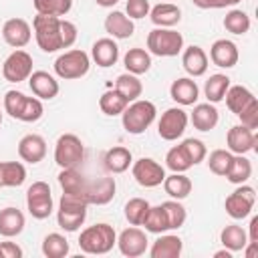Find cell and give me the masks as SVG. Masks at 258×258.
Masks as SVG:
<instances>
[{
	"label": "cell",
	"mask_w": 258,
	"mask_h": 258,
	"mask_svg": "<svg viewBox=\"0 0 258 258\" xmlns=\"http://www.w3.org/2000/svg\"><path fill=\"white\" fill-rule=\"evenodd\" d=\"M115 189H117V183H115V177H97L93 181L87 179V187H85V202L91 206H105L113 200L115 196Z\"/></svg>",
	"instance_id": "13"
},
{
	"label": "cell",
	"mask_w": 258,
	"mask_h": 258,
	"mask_svg": "<svg viewBox=\"0 0 258 258\" xmlns=\"http://www.w3.org/2000/svg\"><path fill=\"white\" fill-rule=\"evenodd\" d=\"M26 208L32 218L44 220L52 214V196L46 181H34L26 191Z\"/></svg>",
	"instance_id": "8"
},
{
	"label": "cell",
	"mask_w": 258,
	"mask_h": 258,
	"mask_svg": "<svg viewBox=\"0 0 258 258\" xmlns=\"http://www.w3.org/2000/svg\"><path fill=\"white\" fill-rule=\"evenodd\" d=\"M129 105V101L117 91V89H111V91H105L99 99V107L105 115L109 117H115V115H121L125 111V107Z\"/></svg>",
	"instance_id": "36"
},
{
	"label": "cell",
	"mask_w": 258,
	"mask_h": 258,
	"mask_svg": "<svg viewBox=\"0 0 258 258\" xmlns=\"http://www.w3.org/2000/svg\"><path fill=\"white\" fill-rule=\"evenodd\" d=\"M149 212V202L143 198H131L125 204V218L131 226H141Z\"/></svg>",
	"instance_id": "43"
},
{
	"label": "cell",
	"mask_w": 258,
	"mask_h": 258,
	"mask_svg": "<svg viewBox=\"0 0 258 258\" xmlns=\"http://www.w3.org/2000/svg\"><path fill=\"white\" fill-rule=\"evenodd\" d=\"M220 121V113L214 103H200L191 111V125L198 131H212Z\"/></svg>",
	"instance_id": "25"
},
{
	"label": "cell",
	"mask_w": 258,
	"mask_h": 258,
	"mask_svg": "<svg viewBox=\"0 0 258 258\" xmlns=\"http://www.w3.org/2000/svg\"><path fill=\"white\" fill-rule=\"evenodd\" d=\"M179 147L183 149V153L187 155V159L191 161V165H198V163H202L204 159H206V145H204V141H200V139H194V137H187V139H183L181 143H179Z\"/></svg>",
	"instance_id": "47"
},
{
	"label": "cell",
	"mask_w": 258,
	"mask_h": 258,
	"mask_svg": "<svg viewBox=\"0 0 258 258\" xmlns=\"http://www.w3.org/2000/svg\"><path fill=\"white\" fill-rule=\"evenodd\" d=\"M24 99L26 95L20 93V91H6L4 95V111L12 117V119H18L20 117V111H22V105H24Z\"/></svg>",
	"instance_id": "49"
},
{
	"label": "cell",
	"mask_w": 258,
	"mask_h": 258,
	"mask_svg": "<svg viewBox=\"0 0 258 258\" xmlns=\"http://www.w3.org/2000/svg\"><path fill=\"white\" fill-rule=\"evenodd\" d=\"M224 28L232 34H246L250 30V16L244 10H230L224 16Z\"/></svg>",
	"instance_id": "42"
},
{
	"label": "cell",
	"mask_w": 258,
	"mask_h": 258,
	"mask_svg": "<svg viewBox=\"0 0 258 258\" xmlns=\"http://www.w3.org/2000/svg\"><path fill=\"white\" fill-rule=\"evenodd\" d=\"M103 161H105V167H107L109 173H123L133 163V155H131V151L127 147L117 145V147H111L105 153Z\"/></svg>",
	"instance_id": "29"
},
{
	"label": "cell",
	"mask_w": 258,
	"mask_h": 258,
	"mask_svg": "<svg viewBox=\"0 0 258 258\" xmlns=\"http://www.w3.org/2000/svg\"><path fill=\"white\" fill-rule=\"evenodd\" d=\"M149 18L157 28H171L181 20V10L171 2H161L149 10Z\"/></svg>",
	"instance_id": "22"
},
{
	"label": "cell",
	"mask_w": 258,
	"mask_h": 258,
	"mask_svg": "<svg viewBox=\"0 0 258 258\" xmlns=\"http://www.w3.org/2000/svg\"><path fill=\"white\" fill-rule=\"evenodd\" d=\"M185 127H187V113L179 107H171L161 115L157 123V133L165 141H175L177 137L183 135Z\"/></svg>",
	"instance_id": "12"
},
{
	"label": "cell",
	"mask_w": 258,
	"mask_h": 258,
	"mask_svg": "<svg viewBox=\"0 0 258 258\" xmlns=\"http://www.w3.org/2000/svg\"><path fill=\"white\" fill-rule=\"evenodd\" d=\"M155 115H157V109L151 101H143V99L131 101V105H127L125 111L121 113L123 129L131 135H139L155 121Z\"/></svg>",
	"instance_id": "2"
},
{
	"label": "cell",
	"mask_w": 258,
	"mask_h": 258,
	"mask_svg": "<svg viewBox=\"0 0 258 258\" xmlns=\"http://www.w3.org/2000/svg\"><path fill=\"white\" fill-rule=\"evenodd\" d=\"M18 155L26 163H38L46 155V141L36 133H28L18 141Z\"/></svg>",
	"instance_id": "18"
},
{
	"label": "cell",
	"mask_w": 258,
	"mask_h": 258,
	"mask_svg": "<svg viewBox=\"0 0 258 258\" xmlns=\"http://www.w3.org/2000/svg\"><path fill=\"white\" fill-rule=\"evenodd\" d=\"M26 179V169L20 161H0V183L2 187H18Z\"/></svg>",
	"instance_id": "32"
},
{
	"label": "cell",
	"mask_w": 258,
	"mask_h": 258,
	"mask_svg": "<svg viewBox=\"0 0 258 258\" xmlns=\"http://www.w3.org/2000/svg\"><path fill=\"white\" fill-rule=\"evenodd\" d=\"M254 204H256V189L252 185L240 183V187L226 198V214L234 220H242L250 216Z\"/></svg>",
	"instance_id": "9"
},
{
	"label": "cell",
	"mask_w": 258,
	"mask_h": 258,
	"mask_svg": "<svg viewBox=\"0 0 258 258\" xmlns=\"http://www.w3.org/2000/svg\"><path fill=\"white\" fill-rule=\"evenodd\" d=\"M0 187H2V183H0Z\"/></svg>",
	"instance_id": "60"
},
{
	"label": "cell",
	"mask_w": 258,
	"mask_h": 258,
	"mask_svg": "<svg viewBox=\"0 0 258 258\" xmlns=\"http://www.w3.org/2000/svg\"><path fill=\"white\" fill-rule=\"evenodd\" d=\"M34 28V38L40 50L44 52H56L62 48L60 40V18L58 16H46V14H36L32 20Z\"/></svg>",
	"instance_id": "3"
},
{
	"label": "cell",
	"mask_w": 258,
	"mask_h": 258,
	"mask_svg": "<svg viewBox=\"0 0 258 258\" xmlns=\"http://www.w3.org/2000/svg\"><path fill=\"white\" fill-rule=\"evenodd\" d=\"M99 6H103V8H111V6H115L119 0H95Z\"/></svg>",
	"instance_id": "57"
},
{
	"label": "cell",
	"mask_w": 258,
	"mask_h": 258,
	"mask_svg": "<svg viewBox=\"0 0 258 258\" xmlns=\"http://www.w3.org/2000/svg\"><path fill=\"white\" fill-rule=\"evenodd\" d=\"M141 226H145V230L151 232V234H163V232H167L169 230V224H167V216H165L163 208L161 206H149V212H147V216H145V220H143Z\"/></svg>",
	"instance_id": "40"
},
{
	"label": "cell",
	"mask_w": 258,
	"mask_h": 258,
	"mask_svg": "<svg viewBox=\"0 0 258 258\" xmlns=\"http://www.w3.org/2000/svg\"><path fill=\"white\" fill-rule=\"evenodd\" d=\"M117 244V234L109 224H95L81 232L79 248L85 254H107Z\"/></svg>",
	"instance_id": "1"
},
{
	"label": "cell",
	"mask_w": 258,
	"mask_h": 258,
	"mask_svg": "<svg viewBox=\"0 0 258 258\" xmlns=\"http://www.w3.org/2000/svg\"><path fill=\"white\" fill-rule=\"evenodd\" d=\"M58 183L62 187V194H73L85 200V187H87V179L83 177L81 171H77V167H67L58 173Z\"/></svg>",
	"instance_id": "30"
},
{
	"label": "cell",
	"mask_w": 258,
	"mask_h": 258,
	"mask_svg": "<svg viewBox=\"0 0 258 258\" xmlns=\"http://www.w3.org/2000/svg\"><path fill=\"white\" fill-rule=\"evenodd\" d=\"M60 40H62V48H69L75 44L77 40V26L71 20H62L60 18Z\"/></svg>",
	"instance_id": "52"
},
{
	"label": "cell",
	"mask_w": 258,
	"mask_h": 258,
	"mask_svg": "<svg viewBox=\"0 0 258 258\" xmlns=\"http://www.w3.org/2000/svg\"><path fill=\"white\" fill-rule=\"evenodd\" d=\"M2 75L10 83H20L26 81L32 75V56L26 50L16 48L14 52L8 54V58L2 64Z\"/></svg>",
	"instance_id": "11"
},
{
	"label": "cell",
	"mask_w": 258,
	"mask_h": 258,
	"mask_svg": "<svg viewBox=\"0 0 258 258\" xmlns=\"http://www.w3.org/2000/svg\"><path fill=\"white\" fill-rule=\"evenodd\" d=\"M24 230V214L16 208L0 210V236L14 238Z\"/></svg>",
	"instance_id": "28"
},
{
	"label": "cell",
	"mask_w": 258,
	"mask_h": 258,
	"mask_svg": "<svg viewBox=\"0 0 258 258\" xmlns=\"http://www.w3.org/2000/svg\"><path fill=\"white\" fill-rule=\"evenodd\" d=\"M32 30L30 24L24 18H10L4 22L2 26V38L6 40V44H10L12 48H22L30 42Z\"/></svg>",
	"instance_id": "15"
},
{
	"label": "cell",
	"mask_w": 258,
	"mask_h": 258,
	"mask_svg": "<svg viewBox=\"0 0 258 258\" xmlns=\"http://www.w3.org/2000/svg\"><path fill=\"white\" fill-rule=\"evenodd\" d=\"M87 202L73 194H62L58 202L56 222L64 232H77L87 218Z\"/></svg>",
	"instance_id": "4"
},
{
	"label": "cell",
	"mask_w": 258,
	"mask_h": 258,
	"mask_svg": "<svg viewBox=\"0 0 258 258\" xmlns=\"http://www.w3.org/2000/svg\"><path fill=\"white\" fill-rule=\"evenodd\" d=\"M42 254L46 258H64L69 254V242L62 234H48L44 240H42Z\"/></svg>",
	"instance_id": "39"
},
{
	"label": "cell",
	"mask_w": 258,
	"mask_h": 258,
	"mask_svg": "<svg viewBox=\"0 0 258 258\" xmlns=\"http://www.w3.org/2000/svg\"><path fill=\"white\" fill-rule=\"evenodd\" d=\"M125 10H127V16L131 20H139V18L149 16L151 6H149V0H127Z\"/></svg>",
	"instance_id": "50"
},
{
	"label": "cell",
	"mask_w": 258,
	"mask_h": 258,
	"mask_svg": "<svg viewBox=\"0 0 258 258\" xmlns=\"http://www.w3.org/2000/svg\"><path fill=\"white\" fill-rule=\"evenodd\" d=\"M0 258H22V248L14 242H0Z\"/></svg>",
	"instance_id": "53"
},
{
	"label": "cell",
	"mask_w": 258,
	"mask_h": 258,
	"mask_svg": "<svg viewBox=\"0 0 258 258\" xmlns=\"http://www.w3.org/2000/svg\"><path fill=\"white\" fill-rule=\"evenodd\" d=\"M238 117H240V121H242L244 127H248V129L254 131L258 127V101H254L252 105H248Z\"/></svg>",
	"instance_id": "51"
},
{
	"label": "cell",
	"mask_w": 258,
	"mask_h": 258,
	"mask_svg": "<svg viewBox=\"0 0 258 258\" xmlns=\"http://www.w3.org/2000/svg\"><path fill=\"white\" fill-rule=\"evenodd\" d=\"M44 113V107L40 103L38 97H26L24 99V105H22V111H20V117L18 121H24V123H34L42 117Z\"/></svg>",
	"instance_id": "48"
},
{
	"label": "cell",
	"mask_w": 258,
	"mask_h": 258,
	"mask_svg": "<svg viewBox=\"0 0 258 258\" xmlns=\"http://www.w3.org/2000/svg\"><path fill=\"white\" fill-rule=\"evenodd\" d=\"M169 95H171V99H173L175 103L187 107V105H194V103L198 101V97H200V89H198V85H196L194 79H189V77H181V79H175V81L171 83V87H169Z\"/></svg>",
	"instance_id": "20"
},
{
	"label": "cell",
	"mask_w": 258,
	"mask_h": 258,
	"mask_svg": "<svg viewBox=\"0 0 258 258\" xmlns=\"http://www.w3.org/2000/svg\"><path fill=\"white\" fill-rule=\"evenodd\" d=\"M248 242H258V216H254L250 220V236Z\"/></svg>",
	"instance_id": "54"
},
{
	"label": "cell",
	"mask_w": 258,
	"mask_h": 258,
	"mask_svg": "<svg viewBox=\"0 0 258 258\" xmlns=\"http://www.w3.org/2000/svg\"><path fill=\"white\" fill-rule=\"evenodd\" d=\"M220 242L224 244V248H228L230 252H240L244 250V246L248 244V234L242 226L238 224H230L220 232Z\"/></svg>",
	"instance_id": "34"
},
{
	"label": "cell",
	"mask_w": 258,
	"mask_h": 258,
	"mask_svg": "<svg viewBox=\"0 0 258 258\" xmlns=\"http://www.w3.org/2000/svg\"><path fill=\"white\" fill-rule=\"evenodd\" d=\"M147 48L155 56H175L183 48V36L173 28H153L147 34Z\"/></svg>",
	"instance_id": "6"
},
{
	"label": "cell",
	"mask_w": 258,
	"mask_h": 258,
	"mask_svg": "<svg viewBox=\"0 0 258 258\" xmlns=\"http://www.w3.org/2000/svg\"><path fill=\"white\" fill-rule=\"evenodd\" d=\"M214 256H216V258H232V252L226 248V250H222V252H216Z\"/></svg>",
	"instance_id": "58"
},
{
	"label": "cell",
	"mask_w": 258,
	"mask_h": 258,
	"mask_svg": "<svg viewBox=\"0 0 258 258\" xmlns=\"http://www.w3.org/2000/svg\"><path fill=\"white\" fill-rule=\"evenodd\" d=\"M115 89H117L129 103H131V101H137V99L141 97V93H143L141 81L137 79V75H131V73L119 75L117 81H115Z\"/></svg>",
	"instance_id": "35"
},
{
	"label": "cell",
	"mask_w": 258,
	"mask_h": 258,
	"mask_svg": "<svg viewBox=\"0 0 258 258\" xmlns=\"http://www.w3.org/2000/svg\"><path fill=\"white\" fill-rule=\"evenodd\" d=\"M181 64H183V69H185V73H187L189 77H202V75H206V71H208V54L204 52L202 46L191 44V46H187V48L183 50V54H181Z\"/></svg>",
	"instance_id": "21"
},
{
	"label": "cell",
	"mask_w": 258,
	"mask_h": 258,
	"mask_svg": "<svg viewBox=\"0 0 258 258\" xmlns=\"http://www.w3.org/2000/svg\"><path fill=\"white\" fill-rule=\"evenodd\" d=\"M210 58L216 67L220 69H232L238 64V58H240V52H238V46L232 42V40H226V38H220L216 40L212 46H210Z\"/></svg>",
	"instance_id": "17"
},
{
	"label": "cell",
	"mask_w": 258,
	"mask_h": 258,
	"mask_svg": "<svg viewBox=\"0 0 258 258\" xmlns=\"http://www.w3.org/2000/svg\"><path fill=\"white\" fill-rule=\"evenodd\" d=\"M105 30L113 38H129L135 32V24H133V20L127 14H123L119 10H113L105 18Z\"/></svg>",
	"instance_id": "24"
},
{
	"label": "cell",
	"mask_w": 258,
	"mask_h": 258,
	"mask_svg": "<svg viewBox=\"0 0 258 258\" xmlns=\"http://www.w3.org/2000/svg\"><path fill=\"white\" fill-rule=\"evenodd\" d=\"M123 64L131 75H145L151 69V54L145 48H129L123 56Z\"/></svg>",
	"instance_id": "31"
},
{
	"label": "cell",
	"mask_w": 258,
	"mask_h": 258,
	"mask_svg": "<svg viewBox=\"0 0 258 258\" xmlns=\"http://www.w3.org/2000/svg\"><path fill=\"white\" fill-rule=\"evenodd\" d=\"M250 175H252V163H250V159L244 157V155H234L232 157V163L228 167V173H226L228 181L240 185V183H246L250 179Z\"/></svg>",
	"instance_id": "38"
},
{
	"label": "cell",
	"mask_w": 258,
	"mask_h": 258,
	"mask_svg": "<svg viewBox=\"0 0 258 258\" xmlns=\"http://www.w3.org/2000/svg\"><path fill=\"white\" fill-rule=\"evenodd\" d=\"M163 189L173 200H183L191 194V179L183 173H171L163 179Z\"/></svg>",
	"instance_id": "33"
},
{
	"label": "cell",
	"mask_w": 258,
	"mask_h": 258,
	"mask_svg": "<svg viewBox=\"0 0 258 258\" xmlns=\"http://www.w3.org/2000/svg\"><path fill=\"white\" fill-rule=\"evenodd\" d=\"M0 125H2V113H0Z\"/></svg>",
	"instance_id": "59"
},
{
	"label": "cell",
	"mask_w": 258,
	"mask_h": 258,
	"mask_svg": "<svg viewBox=\"0 0 258 258\" xmlns=\"http://www.w3.org/2000/svg\"><path fill=\"white\" fill-rule=\"evenodd\" d=\"M34 10L38 14H46V16H64L69 14L73 0H32Z\"/></svg>",
	"instance_id": "41"
},
{
	"label": "cell",
	"mask_w": 258,
	"mask_h": 258,
	"mask_svg": "<svg viewBox=\"0 0 258 258\" xmlns=\"http://www.w3.org/2000/svg\"><path fill=\"white\" fill-rule=\"evenodd\" d=\"M230 87V79L222 73H216V75H210V79L206 81L204 85V93L208 97V103H220L224 101V95Z\"/></svg>",
	"instance_id": "37"
},
{
	"label": "cell",
	"mask_w": 258,
	"mask_h": 258,
	"mask_svg": "<svg viewBox=\"0 0 258 258\" xmlns=\"http://www.w3.org/2000/svg\"><path fill=\"white\" fill-rule=\"evenodd\" d=\"M256 133L244 125H234L228 135H226V143H228V149L230 153H236V155H244L252 149H256Z\"/></svg>",
	"instance_id": "16"
},
{
	"label": "cell",
	"mask_w": 258,
	"mask_h": 258,
	"mask_svg": "<svg viewBox=\"0 0 258 258\" xmlns=\"http://www.w3.org/2000/svg\"><path fill=\"white\" fill-rule=\"evenodd\" d=\"M28 85H30V91L34 93V97H38V99L50 101L58 95V81L46 71H34L28 77Z\"/></svg>",
	"instance_id": "19"
},
{
	"label": "cell",
	"mask_w": 258,
	"mask_h": 258,
	"mask_svg": "<svg viewBox=\"0 0 258 258\" xmlns=\"http://www.w3.org/2000/svg\"><path fill=\"white\" fill-rule=\"evenodd\" d=\"M89 67H91V58L81 48L67 50L60 56H56V60H54V73H56V77H60L64 81L85 77L89 73Z\"/></svg>",
	"instance_id": "5"
},
{
	"label": "cell",
	"mask_w": 258,
	"mask_h": 258,
	"mask_svg": "<svg viewBox=\"0 0 258 258\" xmlns=\"http://www.w3.org/2000/svg\"><path fill=\"white\" fill-rule=\"evenodd\" d=\"M198 8H216V0H191Z\"/></svg>",
	"instance_id": "55"
},
{
	"label": "cell",
	"mask_w": 258,
	"mask_h": 258,
	"mask_svg": "<svg viewBox=\"0 0 258 258\" xmlns=\"http://www.w3.org/2000/svg\"><path fill=\"white\" fill-rule=\"evenodd\" d=\"M165 165H167L173 173H183V171H187L189 167H194L191 161L187 159V155L183 153V149H181L179 145H175V147H171V149L167 151V155H165Z\"/></svg>",
	"instance_id": "45"
},
{
	"label": "cell",
	"mask_w": 258,
	"mask_h": 258,
	"mask_svg": "<svg viewBox=\"0 0 258 258\" xmlns=\"http://www.w3.org/2000/svg\"><path fill=\"white\" fill-rule=\"evenodd\" d=\"M161 208H163V212L167 216L169 230H177V228H181L185 224L187 214H185V208L179 204V200H167V202L161 204Z\"/></svg>",
	"instance_id": "44"
},
{
	"label": "cell",
	"mask_w": 258,
	"mask_h": 258,
	"mask_svg": "<svg viewBox=\"0 0 258 258\" xmlns=\"http://www.w3.org/2000/svg\"><path fill=\"white\" fill-rule=\"evenodd\" d=\"M131 171H133V177L135 181L141 185V187H157L163 183L165 179V169L163 165H159L155 159L151 157H141L137 161L131 163Z\"/></svg>",
	"instance_id": "10"
},
{
	"label": "cell",
	"mask_w": 258,
	"mask_h": 258,
	"mask_svg": "<svg viewBox=\"0 0 258 258\" xmlns=\"http://www.w3.org/2000/svg\"><path fill=\"white\" fill-rule=\"evenodd\" d=\"M181 250H183L181 238L175 234H165L153 242L149 254H151V258H177L181 254Z\"/></svg>",
	"instance_id": "26"
},
{
	"label": "cell",
	"mask_w": 258,
	"mask_h": 258,
	"mask_svg": "<svg viewBox=\"0 0 258 258\" xmlns=\"http://www.w3.org/2000/svg\"><path fill=\"white\" fill-rule=\"evenodd\" d=\"M91 56L103 69L113 67L119 58V46L113 38H99V40H95V44L91 48Z\"/></svg>",
	"instance_id": "23"
},
{
	"label": "cell",
	"mask_w": 258,
	"mask_h": 258,
	"mask_svg": "<svg viewBox=\"0 0 258 258\" xmlns=\"http://www.w3.org/2000/svg\"><path fill=\"white\" fill-rule=\"evenodd\" d=\"M147 236L143 230L139 228H127L119 234L117 238V246L121 250L123 256H129V258H137V256H143L145 250H147Z\"/></svg>",
	"instance_id": "14"
},
{
	"label": "cell",
	"mask_w": 258,
	"mask_h": 258,
	"mask_svg": "<svg viewBox=\"0 0 258 258\" xmlns=\"http://www.w3.org/2000/svg\"><path fill=\"white\" fill-rule=\"evenodd\" d=\"M240 0H216V8H226V6H234Z\"/></svg>",
	"instance_id": "56"
},
{
	"label": "cell",
	"mask_w": 258,
	"mask_h": 258,
	"mask_svg": "<svg viewBox=\"0 0 258 258\" xmlns=\"http://www.w3.org/2000/svg\"><path fill=\"white\" fill-rule=\"evenodd\" d=\"M85 157V145L75 133H64L54 143V161L60 169L79 167Z\"/></svg>",
	"instance_id": "7"
},
{
	"label": "cell",
	"mask_w": 258,
	"mask_h": 258,
	"mask_svg": "<svg viewBox=\"0 0 258 258\" xmlns=\"http://www.w3.org/2000/svg\"><path fill=\"white\" fill-rule=\"evenodd\" d=\"M232 153L230 151H226V149H216V151H212L210 153V157H208V167H210V171L212 173H216V175H226L228 173V167H230V163H232Z\"/></svg>",
	"instance_id": "46"
},
{
	"label": "cell",
	"mask_w": 258,
	"mask_h": 258,
	"mask_svg": "<svg viewBox=\"0 0 258 258\" xmlns=\"http://www.w3.org/2000/svg\"><path fill=\"white\" fill-rule=\"evenodd\" d=\"M224 99H226V105H228V109H230L234 115H240V113H242V111H244L248 105H252V103L256 101L254 93H252L250 89L242 87V85H234V87H228V91H226Z\"/></svg>",
	"instance_id": "27"
}]
</instances>
